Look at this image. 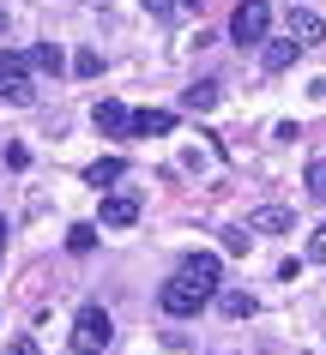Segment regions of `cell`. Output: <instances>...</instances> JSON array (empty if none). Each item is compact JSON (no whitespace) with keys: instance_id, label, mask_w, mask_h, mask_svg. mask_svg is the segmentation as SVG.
Listing matches in <instances>:
<instances>
[{"instance_id":"16","label":"cell","mask_w":326,"mask_h":355,"mask_svg":"<svg viewBox=\"0 0 326 355\" xmlns=\"http://www.w3.org/2000/svg\"><path fill=\"white\" fill-rule=\"evenodd\" d=\"M91 247H97V229L91 223H73V229H67V253H91Z\"/></svg>"},{"instance_id":"4","label":"cell","mask_w":326,"mask_h":355,"mask_svg":"<svg viewBox=\"0 0 326 355\" xmlns=\"http://www.w3.org/2000/svg\"><path fill=\"white\" fill-rule=\"evenodd\" d=\"M157 307H163L170 319H188V313H199V307H206V295H199V289H188L181 277H170L163 289H157Z\"/></svg>"},{"instance_id":"23","label":"cell","mask_w":326,"mask_h":355,"mask_svg":"<svg viewBox=\"0 0 326 355\" xmlns=\"http://www.w3.org/2000/svg\"><path fill=\"white\" fill-rule=\"evenodd\" d=\"M0 247H6V223H0Z\"/></svg>"},{"instance_id":"9","label":"cell","mask_w":326,"mask_h":355,"mask_svg":"<svg viewBox=\"0 0 326 355\" xmlns=\"http://www.w3.org/2000/svg\"><path fill=\"white\" fill-rule=\"evenodd\" d=\"M181 103H188L193 114H211V109H218V103H224V85H218V78H193V85H188V96H181Z\"/></svg>"},{"instance_id":"13","label":"cell","mask_w":326,"mask_h":355,"mask_svg":"<svg viewBox=\"0 0 326 355\" xmlns=\"http://www.w3.org/2000/svg\"><path fill=\"white\" fill-rule=\"evenodd\" d=\"M218 313H224V319H248V313H254V295H242V289H224V295H218Z\"/></svg>"},{"instance_id":"21","label":"cell","mask_w":326,"mask_h":355,"mask_svg":"<svg viewBox=\"0 0 326 355\" xmlns=\"http://www.w3.org/2000/svg\"><path fill=\"white\" fill-rule=\"evenodd\" d=\"M145 12H152V19H170V12H175V0H145Z\"/></svg>"},{"instance_id":"15","label":"cell","mask_w":326,"mask_h":355,"mask_svg":"<svg viewBox=\"0 0 326 355\" xmlns=\"http://www.w3.org/2000/svg\"><path fill=\"white\" fill-rule=\"evenodd\" d=\"M31 67H42V73H60V67H67V55H60L55 42H37V55H31Z\"/></svg>"},{"instance_id":"2","label":"cell","mask_w":326,"mask_h":355,"mask_svg":"<svg viewBox=\"0 0 326 355\" xmlns=\"http://www.w3.org/2000/svg\"><path fill=\"white\" fill-rule=\"evenodd\" d=\"M0 103H37V85H31V55L0 49Z\"/></svg>"},{"instance_id":"8","label":"cell","mask_w":326,"mask_h":355,"mask_svg":"<svg viewBox=\"0 0 326 355\" xmlns=\"http://www.w3.org/2000/svg\"><path fill=\"white\" fill-rule=\"evenodd\" d=\"M296 49H308V42H326V19L320 12H290V31H284Z\"/></svg>"},{"instance_id":"20","label":"cell","mask_w":326,"mask_h":355,"mask_svg":"<svg viewBox=\"0 0 326 355\" xmlns=\"http://www.w3.org/2000/svg\"><path fill=\"white\" fill-rule=\"evenodd\" d=\"M224 247H230V253H248L254 241H248V229H230V235H224Z\"/></svg>"},{"instance_id":"7","label":"cell","mask_w":326,"mask_h":355,"mask_svg":"<svg viewBox=\"0 0 326 355\" xmlns=\"http://www.w3.org/2000/svg\"><path fill=\"white\" fill-rule=\"evenodd\" d=\"M290 223H296V211H290V205H260L242 229H248V235H254V229H260V235H284Z\"/></svg>"},{"instance_id":"17","label":"cell","mask_w":326,"mask_h":355,"mask_svg":"<svg viewBox=\"0 0 326 355\" xmlns=\"http://www.w3.org/2000/svg\"><path fill=\"white\" fill-rule=\"evenodd\" d=\"M308 193L326 199V157H320V163H308Z\"/></svg>"},{"instance_id":"19","label":"cell","mask_w":326,"mask_h":355,"mask_svg":"<svg viewBox=\"0 0 326 355\" xmlns=\"http://www.w3.org/2000/svg\"><path fill=\"white\" fill-rule=\"evenodd\" d=\"M308 259H314V265H326V223L314 229V241H308Z\"/></svg>"},{"instance_id":"5","label":"cell","mask_w":326,"mask_h":355,"mask_svg":"<svg viewBox=\"0 0 326 355\" xmlns=\"http://www.w3.org/2000/svg\"><path fill=\"white\" fill-rule=\"evenodd\" d=\"M97 217H103V229H127V223H139V193H109Z\"/></svg>"},{"instance_id":"3","label":"cell","mask_w":326,"mask_h":355,"mask_svg":"<svg viewBox=\"0 0 326 355\" xmlns=\"http://www.w3.org/2000/svg\"><path fill=\"white\" fill-rule=\"evenodd\" d=\"M266 31H272V6L266 0H242L236 19H230V37L242 42V49H254V42H266Z\"/></svg>"},{"instance_id":"6","label":"cell","mask_w":326,"mask_h":355,"mask_svg":"<svg viewBox=\"0 0 326 355\" xmlns=\"http://www.w3.org/2000/svg\"><path fill=\"white\" fill-rule=\"evenodd\" d=\"M181 283H188V289H199V295L211 301V289H218V259H211V253H193V259L181 265Z\"/></svg>"},{"instance_id":"1","label":"cell","mask_w":326,"mask_h":355,"mask_svg":"<svg viewBox=\"0 0 326 355\" xmlns=\"http://www.w3.org/2000/svg\"><path fill=\"white\" fill-rule=\"evenodd\" d=\"M109 337H115V319L103 313V307H79V319H73V349L79 355H103Z\"/></svg>"},{"instance_id":"14","label":"cell","mask_w":326,"mask_h":355,"mask_svg":"<svg viewBox=\"0 0 326 355\" xmlns=\"http://www.w3.org/2000/svg\"><path fill=\"white\" fill-rule=\"evenodd\" d=\"M296 55H302V49H296V42H290V37H278V42H272V49H266V73H284V67H290V60H296Z\"/></svg>"},{"instance_id":"12","label":"cell","mask_w":326,"mask_h":355,"mask_svg":"<svg viewBox=\"0 0 326 355\" xmlns=\"http://www.w3.org/2000/svg\"><path fill=\"white\" fill-rule=\"evenodd\" d=\"M127 121H133V114L121 109V103H109V96H103V103H97V127L109 132V139H121V132H127Z\"/></svg>"},{"instance_id":"10","label":"cell","mask_w":326,"mask_h":355,"mask_svg":"<svg viewBox=\"0 0 326 355\" xmlns=\"http://www.w3.org/2000/svg\"><path fill=\"white\" fill-rule=\"evenodd\" d=\"M170 127H175V114H170V109H139L133 121H127V132H139V139H163Z\"/></svg>"},{"instance_id":"22","label":"cell","mask_w":326,"mask_h":355,"mask_svg":"<svg viewBox=\"0 0 326 355\" xmlns=\"http://www.w3.org/2000/svg\"><path fill=\"white\" fill-rule=\"evenodd\" d=\"M181 6H193V12H199V6H206V0H181Z\"/></svg>"},{"instance_id":"11","label":"cell","mask_w":326,"mask_h":355,"mask_svg":"<svg viewBox=\"0 0 326 355\" xmlns=\"http://www.w3.org/2000/svg\"><path fill=\"white\" fill-rule=\"evenodd\" d=\"M121 175H127V163H121V157H97V163L85 168V181H91V187H115Z\"/></svg>"},{"instance_id":"18","label":"cell","mask_w":326,"mask_h":355,"mask_svg":"<svg viewBox=\"0 0 326 355\" xmlns=\"http://www.w3.org/2000/svg\"><path fill=\"white\" fill-rule=\"evenodd\" d=\"M73 73H79V78H97V73H103V55H79Z\"/></svg>"},{"instance_id":"24","label":"cell","mask_w":326,"mask_h":355,"mask_svg":"<svg viewBox=\"0 0 326 355\" xmlns=\"http://www.w3.org/2000/svg\"><path fill=\"white\" fill-rule=\"evenodd\" d=\"M0 31H6V12H0Z\"/></svg>"}]
</instances>
